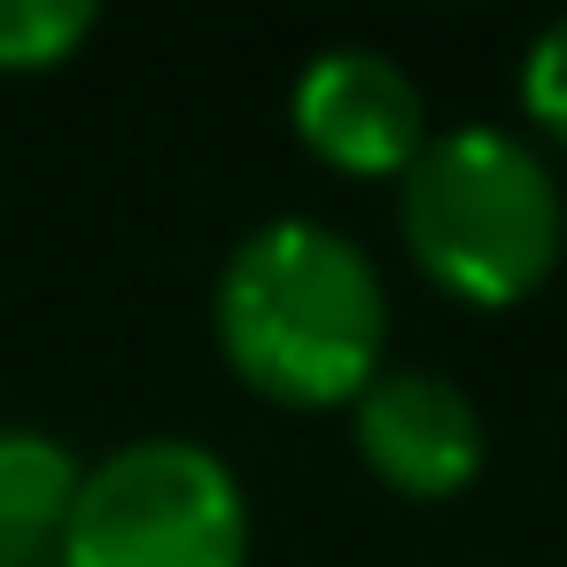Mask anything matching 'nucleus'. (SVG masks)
<instances>
[{
	"instance_id": "f257e3e1",
	"label": "nucleus",
	"mask_w": 567,
	"mask_h": 567,
	"mask_svg": "<svg viewBox=\"0 0 567 567\" xmlns=\"http://www.w3.org/2000/svg\"><path fill=\"white\" fill-rule=\"evenodd\" d=\"M210 342L280 412H350L389 373V280L358 234L296 210L265 218L210 280Z\"/></svg>"
},
{
	"instance_id": "f03ea898",
	"label": "nucleus",
	"mask_w": 567,
	"mask_h": 567,
	"mask_svg": "<svg viewBox=\"0 0 567 567\" xmlns=\"http://www.w3.org/2000/svg\"><path fill=\"white\" fill-rule=\"evenodd\" d=\"M396 241L458 311H520L551 288L567 249L559 172L513 125H451L396 179Z\"/></svg>"
},
{
	"instance_id": "7ed1b4c3",
	"label": "nucleus",
	"mask_w": 567,
	"mask_h": 567,
	"mask_svg": "<svg viewBox=\"0 0 567 567\" xmlns=\"http://www.w3.org/2000/svg\"><path fill=\"white\" fill-rule=\"evenodd\" d=\"M257 513L226 451L133 435L79 474L63 567H249Z\"/></svg>"
},
{
	"instance_id": "20e7f679",
	"label": "nucleus",
	"mask_w": 567,
	"mask_h": 567,
	"mask_svg": "<svg viewBox=\"0 0 567 567\" xmlns=\"http://www.w3.org/2000/svg\"><path fill=\"white\" fill-rule=\"evenodd\" d=\"M288 133L334 179H381V187H396L427 156V141H435L420 79L389 48H365V40L319 48L296 71V86H288Z\"/></svg>"
},
{
	"instance_id": "39448f33",
	"label": "nucleus",
	"mask_w": 567,
	"mask_h": 567,
	"mask_svg": "<svg viewBox=\"0 0 567 567\" xmlns=\"http://www.w3.org/2000/svg\"><path fill=\"white\" fill-rule=\"evenodd\" d=\"M358 466L404 505H451L489 474V420L482 404L435 365H389L350 404Z\"/></svg>"
},
{
	"instance_id": "423d86ee",
	"label": "nucleus",
	"mask_w": 567,
	"mask_h": 567,
	"mask_svg": "<svg viewBox=\"0 0 567 567\" xmlns=\"http://www.w3.org/2000/svg\"><path fill=\"white\" fill-rule=\"evenodd\" d=\"M86 458L24 420H0V567H63Z\"/></svg>"
},
{
	"instance_id": "0eeeda50",
	"label": "nucleus",
	"mask_w": 567,
	"mask_h": 567,
	"mask_svg": "<svg viewBox=\"0 0 567 567\" xmlns=\"http://www.w3.org/2000/svg\"><path fill=\"white\" fill-rule=\"evenodd\" d=\"M102 32L94 0H0V79H48Z\"/></svg>"
},
{
	"instance_id": "6e6552de",
	"label": "nucleus",
	"mask_w": 567,
	"mask_h": 567,
	"mask_svg": "<svg viewBox=\"0 0 567 567\" xmlns=\"http://www.w3.org/2000/svg\"><path fill=\"white\" fill-rule=\"evenodd\" d=\"M513 94H520V117L536 125V148H544V141L567 148V17H551V24L520 48Z\"/></svg>"
}]
</instances>
